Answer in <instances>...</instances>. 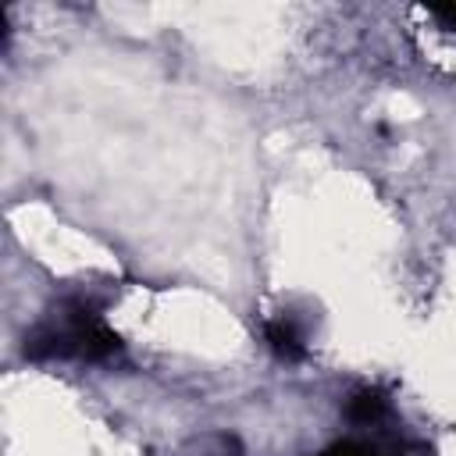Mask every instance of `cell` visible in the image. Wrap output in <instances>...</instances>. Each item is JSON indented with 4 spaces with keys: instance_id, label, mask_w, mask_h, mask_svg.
I'll return each instance as SVG.
<instances>
[{
    "instance_id": "6da1fadb",
    "label": "cell",
    "mask_w": 456,
    "mask_h": 456,
    "mask_svg": "<svg viewBox=\"0 0 456 456\" xmlns=\"http://www.w3.org/2000/svg\"><path fill=\"white\" fill-rule=\"evenodd\" d=\"M321 456H381V452H378L370 442H353V438H349V442H338V445L324 449Z\"/></svg>"
}]
</instances>
